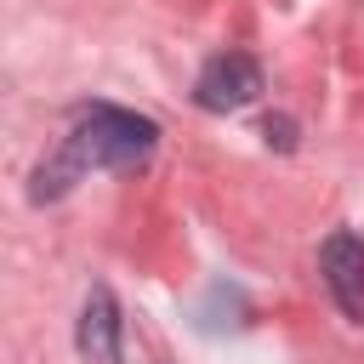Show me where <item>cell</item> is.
Returning a JSON list of instances; mask_svg holds the SVG:
<instances>
[{
  "instance_id": "obj_1",
  "label": "cell",
  "mask_w": 364,
  "mask_h": 364,
  "mask_svg": "<svg viewBox=\"0 0 364 364\" xmlns=\"http://www.w3.org/2000/svg\"><path fill=\"white\" fill-rule=\"evenodd\" d=\"M154 142H159V125H154V119H142V114H131V108L97 102V108L80 114V125H74L68 142H63V154L34 171V199L68 193L74 176H85V171H125V165H142V159L154 154Z\"/></svg>"
},
{
  "instance_id": "obj_2",
  "label": "cell",
  "mask_w": 364,
  "mask_h": 364,
  "mask_svg": "<svg viewBox=\"0 0 364 364\" xmlns=\"http://www.w3.org/2000/svg\"><path fill=\"white\" fill-rule=\"evenodd\" d=\"M256 97H262V63L250 51H216L193 80V102L205 114H233Z\"/></svg>"
},
{
  "instance_id": "obj_3",
  "label": "cell",
  "mask_w": 364,
  "mask_h": 364,
  "mask_svg": "<svg viewBox=\"0 0 364 364\" xmlns=\"http://www.w3.org/2000/svg\"><path fill=\"white\" fill-rule=\"evenodd\" d=\"M74 347L85 364H125V324H119V301L108 284H91L80 324H74Z\"/></svg>"
},
{
  "instance_id": "obj_4",
  "label": "cell",
  "mask_w": 364,
  "mask_h": 364,
  "mask_svg": "<svg viewBox=\"0 0 364 364\" xmlns=\"http://www.w3.org/2000/svg\"><path fill=\"white\" fill-rule=\"evenodd\" d=\"M318 267H324V284H330L336 307H341L353 324H364V239L347 233V228L330 233L324 250H318Z\"/></svg>"
},
{
  "instance_id": "obj_5",
  "label": "cell",
  "mask_w": 364,
  "mask_h": 364,
  "mask_svg": "<svg viewBox=\"0 0 364 364\" xmlns=\"http://www.w3.org/2000/svg\"><path fill=\"white\" fill-rule=\"evenodd\" d=\"M267 142H279V148H290L296 136H290V119H267Z\"/></svg>"
}]
</instances>
